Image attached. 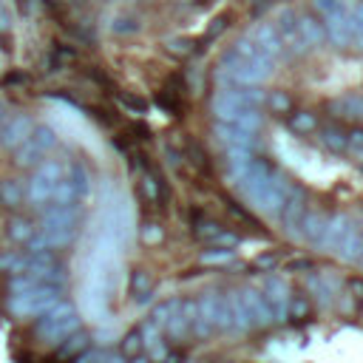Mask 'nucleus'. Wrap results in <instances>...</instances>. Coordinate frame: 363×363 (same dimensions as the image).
Segmentation results:
<instances>
[{"label": "nucleus", "mask_w": 363, "mask_h": 363, "mask_svg": "<svg viewBox=\"0 0 363 363\" xmlns=\"http://www.w3.org/2000/svg\"><path fill=\"white\" fill-rule=\"evenodd\" d=\"M360 225H355L349 216H332L326 219V230H324V244L326 250H332L335 256H341L343 261H357L360 256Z\"/></svg>", "instance_id": "1"}, {"label": "nucleus", "mask_w": 363, "mask_h": 363, "mask_svg": "<svg viewBox=\"0 0 363 363\" xmlns=\"http://www.w3.org/2000/svg\"><path fill=\"white\" fill-rule=\"evenodd\" d=\"M77 329H80V315H77L74 307L65 304V301L54 304V307H51L46 315H40V321L34 324L37 338L46 341V343H60L62 338H68L71 332H77Z\"/></svg>", "instance_id": "2"}, {"label": "nucleus", "mask_w": 363, "mask_h": 363, "mask_svg": "<svg viewBox=\"0 0 363 363\" xmlns=\"http://www.w3.org/2000/svg\"><path fill=\"white\" fill-rule=\"evenodd\" d=\"M222 68L230 83L239 86H261L264 80H270V74L275 71V62H261V60H250L244 57L239 48H233L230 54H225Z\"/></svg>", "instance_id": "3"}, {"label": "nucleus", "mask_w": 363, "mask_h": 363, "mask_svg": "<svg viewBox=\"0 0 363 363\" xmlns=\"http://www.w3.org/2000/svg\"><path fill=\"white\" fill-rule=\"evenodd\" d=\"M62 286H37V289H29V293H18L9 298V312L18 315V318H40L46 315L54 304H60L62 298Z\"/></svg>", "instance_id": "4"}, {"label": "nucleus", "mask_w": 363, "mask_h": 363, "mask_svg": "<svg viewBox=\"0 0 363 363\" xmlns=\"http://www.w3.org/2000/svg\"><path fill=\"white\" fill-rule=\"evenodd\" d=\"M65 176V165L57 162V159H43L37 168H34V176L29 179V187H26V199L34 210H46L48 202H51V190L54 185Z\"/></svg>", "instance_id": "5"}, {"label": "nucleus", "mask_w": 363, "mask_h": 363, "mask_svg": "<svg viewBox=\"0 0 363 363\" xmlns=\"http://www.w3.org/2000/svg\"><path fill=\"white\" fill-rule=\"evenodd\" d=\"M213 114L219 122L225 125H236V128H244V131H258L261 128V114L258 108H244V105H236L230 100H225L222 94H216L213 100Z\"/></svg>", "instance_id": "6"}, {"label": "nucleus", "mask_w": 363, "mask_h": 363, "mask_svg": "<svg viewBox=\"0 0 363 363\" xmlns=\"http://www.w3.org/2000/svg\"><path fill=\"white\" fill-rule=\"evenodd\" d=\"M247 40H253L270 60H278V57H284V51H286L284 40H281V34H278V29H275L272 23H258V26H253L250 34H247Z\"/></svg>", "instance_id": "7"}, {"label": "nucleus", "mask_w": 363, "mask_h": 363, "mask_svg": "<svg viewBox=\"0 0 363 363\" xmlns=\"http://www.w3.org/2000/svg\"><path fill=\"white\" fill-rule=\"evenodd\" d=\"M32 128H34L32 117H26V114L12 117V119H9V125L4 128V133H0V148H4V151H15V148H20V145L32 136Z\"/></svg>", "instance_id": "8"}, {"label": "nucleus", "mask_w": 363, "mask_h": 363, "mask_svg": "<svg viewBox=\"0 0 363 363\" xmlns=\"http://www.w3.org/2000/svg\"><path fill=\"white\" fill-rule=\"evenodd\" d=\"M270 315L272 318H284L286 315V307H289V286L281 275H272L267 278V296H261Z\"/></svg>", "instance_id": "9"}, {"label": "nucleus", "mask_w": 363, "mask_h": 363, "mask_svg": "<svg viewBox=\"0 0 363 363\" xmlns=\"http://www.w3.org/2000/svg\"><path fill=\"white\" fill-rule=\"evenodd\" d=\"M216 133H219V142H222V145H227V151H230V148L250 151L253 145H256V133H253V131H244V128H236V125L219 122V125H216Z\"/></svg>", "instance_id": "10"}, {"label": "nucleus", "mask_w": 363, "mask_h": 363, "mask_svg": "<svg viewBox=\"0 0 363 363\" xmlns=\"http://www.w3.org/2000/svg\"><path fill=\"white\" fill-rule=\"evenodd\" d=\"M324 230H326V216H324V213H318V210H310V207H307L304 219H301V227H298V236H301L304 242H310V244L321 247V244H324Z\"/></svg>", "instance_id": "11"}, {"label": "nucleus", "mask_w": 363, "mask_h": 363, "mask_svg": "<svg viewBox=\"0 0 363 363\" xmlns=\"http://www.w3.org/2000/svg\"><path fill=\"white\" fill-rule=\"evenodd\" d=\"M298 40H301V51L321 46V40H324L321 23H315L312 18H298Z\"/></svg>", "instance_id": "12"}, {"label": "nucleus", "mask_w": 363, "mask_h": 363, "mask_svg": "<svg viewBox=\"0 0 363 363\" xmlns=\"http://www.w3.org/2000/svg\"><path fill=\"white\" fill-rule=\"evenodd\" d=\"M88 343H91V338H88L86 332H71L68 338L60 341V357L74 360V357H80V355L88 349Z\"/></svg>", "instance_id": "13"}, {"label": "nucleus", "mask_w": 363, "mask_h": 363, "mask_svg": "<svg viewBox=\"0 0 363 363\" xmlns=\"http://www.w3.org/2000/svg\"><path fill=\"white\" fill-rule=\"evenodd\" d=\"M26 199V187L20 179H4L0 182V204L6 207H20Z\"/></svg>", "instance_id": "14"}, {"label": "nucleus", "mask_w": 363, "mask_h": 363, "mask_svg": "<svg viewBox=\"0 0 363 363\" xmlns=\"http://www.w3.org/2000/svg\"><path fill=\"white\" fill-rule=\"evenodd\" d=\"M40 162H43V151L37 148L32 139H26L20 148H15V165L18 168H37Z\"/></svg>", "instance_id": "15"}, {"label": "nucleus", "mask_w": 363, "mask_h": 363, "mask_svg": "<svg viewBox=\"0 0 363 363\" xmlns=\"http://www.w3.org/2000/svg\"><path fill=\"white\" fill-rule=\"evenodd\" d=\"M65 176L71 179V185H74V190H77L80 202L91 193V176H88V171H86L83 165H71V168L65 171Z\"/></svg>", "instance_id": "16"}, {"label": "nucleus", "mask_w": 363, "mask_h": 363, "mask_svg": "<svg viewBox=\"0 0 363 363\" xmlns=\"http://www.w3.org/2000/svg\"><path fill=\"white\" fill-rule=\"evenodd\" d=\"M37 148L43 151V154H48L54 145H57V133H54V128H48V125H34L32 128V136H29Z\"/></svg>", "instance_id": "17"}, {"label": "nucleus", "mask_w": 363, "mask_h": 363, "mask_svg": "<svg viewBox=\"0 0 363 363\" xmlns=\"http://www.w3.org/2000/svg\"><path fill=\"white\" fill-rule=\"evenodd\" d=\"M32 236H34V225H32V222H26V219H12V222H9V239H12V242L26 244Z\"/></svg>", "instance_id": "18"}, {"label": "nucleus", "mask_w": 363, "mask_h": 363, "mask_svg": "<svg viewBox=\"0 0 363 363\" xmlns=\"http://www.w3.org/2000/svg\"><path fill=\"white\" fill-rule=\"evenodd\" d=\"M176 310H179V301H165V304H159V307L154 310L151 324H154V326H159V329H162V326H168V321L173 318V312H176Z\"/></svg>", "instance_id": "19"}, {"label": "nucleus", "mask_w": 363, "mask_h": 363, "mask_svg": "<svg viewBox=\"0 0 363 363\" xmlns=\"http://www.w3.org/2000/svg\"><path fill=\"white\" fill-rule=\"evenodd\" d=\"M352 37L363 48V6H355V4H352Z\"/></svg>", "instance_id": "20"}, {"label": "nucleus", "mask_w": 363, "mask_h": 363, "mask_svg": "<svg viewBox=\"0 0 363 363\" xmlns=\"http://www.w3.org/2000/svg\"><path fill=\"white\" fill-rule=\"evenodd\" d=\"M148 286H151V278H148V275H145V272H133L131 289L139 296V301H145V296H148Z\"/></svg>", "instance_id": "21"}, {"label": "nucleus", "mask_w": 363, "mask_h": 363, "mask_svg": "<svg viewBox=\"0 0 363 363\" xmlns=\"http://www.w3.org/2000/svg\"><path fill=\"white\" fill-rule=\"evenodd\" d=\"M321 139H324L326 148H332V151H346V136L338 133V131H324Z\"/></svg>", "instance_id": "22"}, {"label": "nucleus", "mask_w": 363, "mask_h": 363, "mask_svg": "<svg viewBox=\"0 0 363 363\" xmlns=\"http://www.w3.org/2000/svg\"><path fill=\"white\" fill-rule=\"evenodd\" d=\"M108 360V352H100V349H86L80 357H74V363H105Z\"/></svg>", "instance_id": "23"}, {"label": "nucleus", "mask_w": 363, "mask_h": 363, "mask_svg": "<svg viewBox=\"0 0 363 363\" xmlns=\"http://www.w3.org/2000/svg\"><path fill=\"white\" fill-rule=\"evenodd\" d=\"M142 349V338H139V332H131L128 338H125V343H122V352L125 355H136Z\"/></svg>", "instance_id": "24"}, {"label": "nucleus", "mask_w": 363, "mask_h": 363, "mask_svg": "<svg viewBox=\"0 0 363 363\" xmlns=\"http://www.w3.org/2000/svg\"><path fill=\"white\" fill-rule=\"evenodd\" d=\"M346 148L360 157V151H363V133H360V131H355L352 136H346Z\"/></svg>", "instance_id": "25"}, {"label": "nucleus", "mask_w": 363, "mask_h": 363, "mask_svg": "<svg viewBox=\"0 0 363 363\" xmlns=\"http://www.w3.org/2000/svg\"><path fill=\"white\" fill-rule=\"evenodd\" d=\"M293 125H296V128H301V131H310V128L315 125V119H312L310 114H298V117L293 119Z\"/></svg>", "instance_id": "26"}, {"label": "nucleus", "mask_w": 363, "mask_h": 363, "mask_svg": "<svg viewBox=\"0 0 363 363\" xmlns=\"http://www.w3.org/2000/svg\"><path fill=\"white\" fill-rule=\"evenodd\" d=\"M142 239H145V242H159V239H162V230L154 227V225H148V227L142 230Z\"/></svg>", "instance_id": "27"}, {"label": "nucleus", "mask_w": 363, "mask_h": 363, "mask_svg": "<svg viewBox=\"0 0 363 363\" xmlns=\"http://www.w3.org/2000/svg\"><path fill=\"white\" fill-rule=\"evenodd\" d=\"M9 26H12V18H9L4 9H0V32H6Z\"/></svg>", "instance_id": "28"}, {"label": "nucleus", "mask_w": 363, "mask_h": 363, "mask_svg": "<svg viewBox=\"0 0 363 363\" xmlns=\"http://www.w3.org/2000/svg\"><path fill=\"white\" fill-rule=\"evenodd\" d=\"M105 363H125V360H122L119 355H108V360H105Z\"/></svg>", "instance_id": "29"}, {"label": "nucleus", "mask_w": 363, "mask_h": 363, "mask_svg": "<svg viewBox=\"0 0 363 363\" xmlns=\"http://www.w3.org/2000/svg\"><path fill=\"white\" fill-rule=\"evenodd\" d=\"M4 117H6V108H4V103H0V122H4Z\"/></svg>", "instance_id": "30"}, {"label": "nucleus", "mask_w": 363, "mask_h": 363, "mask_svg": "<svg viewBox=\"0 0 363 363\" xmlns=\"http://www.w3.org/2000/svg\"><path fill=\"white\" fill-rule=\"evenodd\" d=\"M133 363H148V360H142V357H139V360H133Z\"/></svg>", "instance_id": "31"}, {"label": "nucleus", "mask_w": 363, "mask_h": 363, "mask_svg": "<svg viewBox=\"0 0 363 363\" xmlns=\"http://www.w3.org/2000/svg\"><path fill=\"white\" fill-rule=\"evenodd\" d=\"M360 168H363V151H360Z\"/></svg>", "instance_id": "32"}, {"label": "nucleus", "mask_w": 363, "mask_h": 363, "mask_svg": "<svg viewBox=\"0 0 363 363\" xmlns=\"http://www.w3.org/2000/svg\"><path fill=\"white\" fill-rule=\"evenodd\" d=\"M360 108H363V94H360Z\"/></svg>", "instance_id": "33"}]
</instances>
